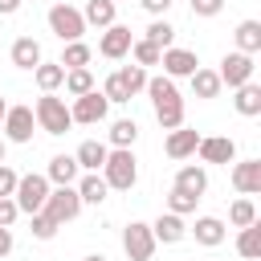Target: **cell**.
<instances>
[{
	"label": "cell",
	"instance_id": "obj_1",
	"mask_svg": "<svg viewBox=\"0 0 261 261\" xmlns=\"http://www.w3.org/2000/svg\"><path fill=\"white\" fill-rule=\"evenodd\" d=\"M147 94H151V106H155V118L163 130H179L184 126V98L175 90L171 77H147Z\"/></svg>",
	"mask_w": 261,
	"mask_h": 261
},
{
	"label": "cell",
	"instance_id": "obj_2",
	"mask_svg": "<svg viewBox=\"0 0 261 261\" xmlns=\"http://www.w3.org/2000/svg\"><path fill=\"white\" fill-rule=\"evenodd\" d=\"M102 179H106V188H114V192H130V188H135V179H139V163H135L130 147H114V151L106 155V163H102Z\"/></svg>",
	"mask_w": 261,
	"mask_h": 261
},
{
	"label": "cell",
	"instance_id": "obj_3",
	"mask_svg": "<svg viewBox=\"0 0 261 261\" xmlns=\"http://www.w3.org/2000/svg\"><path fill=\"white\" fill-rule=\"evenodd\" d=\"M33 118H37V126H41V130H49V135H65V130L73 126L69 106H65L61 98H53V94H41V98H37Z\"/></svg>",
	"mask_w": 261,
	"mask_h": 261
},
{
	"label": "cell",
	"instance_id": "obj_4",
	"mask_svg": "<svg viewBox=\"0 0 261 261\" xmlns=\"http://www.w3.org/2000/svg\"><path fill=\"white\" fill-rule=\"evenodd\" d=\"M12 200H16V208L20 212H41L45 208V200H49V179L45 175H37V171H29V175H20L16 179V192H12Z\"/></svg>",
	"mask_w": 261,
	"mask_h": 261
},
{
	"label": "cell",
	"instance_id": "obj_5",
	"mask_svg": "<svg viewBox=\"0 0 261 261\" xmlns=\"http://www.w3.org/2000/svg\"><path fill=\"white\" fill-rule=\"evenodd\" d=\"M49 29H53V37H61L65 45H73V41H82L86 20H82L77 8H69V4H53V8H49Z\"/></svg>",
	"mask_w": 261,
	"mask_h": 261
},
{
	"label": "cell",
	"instance_id": "obj_6",
	"mask_svg": "<svg viewBox=\"0 0 261 261\" xmlns=\"http://www.w3.org/2000/svg\"><path fill=\"white\" fill-rule=\"evenodd\" d=\"M122 253H126L130 261H151V253H155L151 224H143V220H130V224L122 228Z\"/></svg>",
	"mask_w": 261,
	"mask_h": 261
},
{
	"label": "cell",
	"instance_id": "obj_7",
	"mask_svg": "<svg viewBox=\"0 0 261 261\" xmlns=\"http://www.w3.org/2000/svg\"><path fill=\"white\" fill-rule=\"evenodd\" d=\"M45 216H53L57 224H65V220H73L77 212H82V200H77V188H49V200H45V208H41Z\"/></svg>",
	"mask_w": 261,
	"mask_h": 261
},
{
	"label": "cell",
	"instance_id": "obj_8",
	"mask_svg": "<svg viewBox=\"0 0 261 261\" xmlns=\"http://www.w3.org/2000/svg\"><path fill=\"white\" fill-rule=\"evenodd\" d=\"M253 57L249 53H224V61H220V69H216V77H220V86H245V82H253Z\"/></svg>",
	"mask_w": 261,
	"mask_h": 261
},
{
	"label": "cell",
	"instance_id": "obj_9",
	"mask_svg": "<svg viewBox=\"0 0 261 261\" xmlns=\"http://www.w3.org/2000/svg\"><path fill=\"white\" fill-rule=\"evenodd\" d=\"M106 110H110V102H106V98H102V90L94 86L90 94L73 98V106H69V118H73V122H86V126H94V122H102V118H106Z\"/></svg>",
	"mask_w": 261,
	"mask_h": 261
},
{
	"label": "cell",
	"instance_id": "obj_10",
	"mask_svg": "<svg viewBox=\"0 0 261 261\" xmlns=\"http://www.w3.org/2000/svg\"><path fill=\"white\" fill-rule=\"evenodd\" d=\"M33 106H8V114H4V139L8 143H29L33 139Z\"/></svg>",
	"mask_w": 261,
	"mask_h": 261
},
{
	"label": "cell",
	"instance_id": "obj_11",
	"mask_svg": "<svg viewBox=\"0 0 261 261\" xmlns=\"http://www.w3.org/2000/svg\"><path fill=\"white\" fill-rule=\"evenodd\" d=\"M159 65H163V77H192V73L200 69L196 53H192V49H175V45L159 53Z\"/></svg>",
	"mask_w": 261,
	"mask_h": 261
},
{
	"label": "cell",
	"instance_id": "obj_12",
	"mask_svg": "<svg viewBox=\"0 0 261 261\" xmlns=\"http://www.w3.org/2000/svg\"><path fill=\"white\" fill-rule=\"evenodd\" d=\"M130 45H135L130 29H126V24H110V29L102 33V41H98V53H102V57H110V61H118V57H126V53H130Z\"/></svg>",
	"mask_w": 261,
	"mask_h": 261
},
{
	"label": "cell",
	"instance_id": "obj_13",
	"mask_svg": "<svg viewBox=\"0 0 261 261\" xmlns=\"http://www.w3.org/2000/svg\"><path fill=\"white\" fill-rule=\"evenodd\" d=\"M232 188L241 196H257L261 192V159H241L232 163Z\"/></svg>",
	"mask_w": 261,
	"mask_h": 261
},
{
	"label": "cell",
	"instance_id": "obj_14",
	"mask_svg": "<svg viewBox=\"0 0 261 261\" xmlns=\"http://www.w3.org/2000/svg\"><path fill=\"white\" fill-rule=\"evenodd\" d=\"M200 159L204 163H232L237 159V143L228 135H212V139H200Z\"/></svg>",
	"mask_w": 261,
	"mask_h": 261
},
{
	"label": "cell",
	"instance_id": "obj_15",
	"mask_svg": "<svg viewBox=\"0 0 261 261\" xmlns=\"http://www.w3.org/2000/svg\"><path fill=\"white\" fill-rule=\"evenodd\" d=\"M77 175H82V167H77L73 155H53V159H49V171H45L49 184H57V188H73Z\"/></svg>",
	"mask_w": 261,
	"mask_h": 261
},
{
	"label": "cell",
	"instance_id": "obj_16",
	"mask_svg": "<svg viewBox=\"0 0 261 261\" xmlns=\"http://www.w3.org/2000/svg\"><path fill=\"white\" fill-rule=\"evenodd\" d=\"M151 237H155V245H179V241L188 237V224H184V216L163 212V216L151 224Z\"/></svg>",
	"mask_w": 261,
	"mask_h": 261
},
{
	"label": "cell",
	"instance_id": "obj_17",
	"mask_svg": "<svg viewBox=\"0 0 261 261\" xmlns=\"http://www.w3.org/2000/svg\"><path fill=\"white\" fill-rule=\"evenodd\" d=\"M196 147H200V135H196V130H188V126H179V130H167V143H163V151H167L171 159H188V155H196Z\"/></svg>",
	"mask_w": 261,
	"mask_h": 261
},
{
	"label": "cell",
	"instance_id": "obj_18",
	"mask_svg": "<svg viewBox=\"0 0 261 261\" xmlns=\"http://www.w3.org/2000/svg\"><path fill=\"white\" fill-rule=\"evenodd\" d=\"M106 155H110V147H106V143H98V139H86V143L73 151V159H77V167H82V171H102Z\"/></svg>",
	"mask_w": 261,
	"mask_h": 261
},
{
	"label": "cell",
	"instance_id": "obj_19",
	"mask_svg": "<svg viewBox=\"0 0 261 261\" xmlns=\"http://www.w3.org/2000/svg\"><path fill=\"white\" fill-rule=\"evenodd\" d=\"M175 188L200 200V196L208 192V171H204V167H196V163H188V167H179V171H175Z\"/></svg>",
	"mask_w": 261,
	"mask_h": 261
},
{
	"label": "cell",
	"instance_id": "obj_20",
	"mask_svg": "<svg viewBox=\"0 0 261 261\" xmlns=\"http://www.w3.org/2000/svg\"><path fill=\"white\" fill-rule=\"evenodd\" d=\"M188 232L196 237V245H208V249H216V245L224 241V220H220V216H200V220H196Z\"/></svg>",
	"mask_w": 261,
	"mask_h": 261
},
{
	"label": "cell",
	"instance_id": "obj_21",
	"mask_svg": "<svg viewBox=\"0 0 261 261\" xmlns=\"http://www.w3.org/2000/svg\"><path fill=\"white\" fill-rule=\"evenodd\" d=\"M73 188H77V200H82V204H102V200H106V192H110V188H106V179H102L98 171L77 175V184H73Z\"/></svg>",
	"mask_w": 261,
	"mask_h": 261
},
{
	"label": "cell",
	"instance_id": "obj_22",
	"mask_svg": "<svg viewBox=\"0 0 261 261\" xmlns=\"http://www.w3.org/2000/svg\"><path fill=\"white\" fill-rule=\"evenodd\" d=\"M12 65L16 69H37L41 65V45L33 37H16L12 41Z\"/></svg>",
	"mask_w": 261,
	"mask_h": 261
},
{
	"label": "cell",
	"instance_id": "obj_23",
	"mask_svg": "<svg viewBox=\"0 0 261 261\" xmlns=\"http://www.w3.org/2000/svg\"><path fill=\"white\" fill-rule=\"evenodd\" d=\"M232 106H237V114H245V118H257V114H261V86H257V82H245V86H237V98H232Z\"/></svg>",
	"mask_w": 261,
	"mask_h": 261
},
{
	"label": "cell",
	"instance_id": "obj_24",
	"mask_svg": "<svg viewBox=\"0 0 261 261\" xmlns=\"http://www.w3.org/2000/svg\"><path fill=\"white\" fill-rule=\"evenodd\" d=\"M237 53H261V20H241L237 24Z\"/></svg>",
	"mask_w": 261,
	"mask_h": 261
},
{
	"label": "cell",
	"instance_id": "obj_25",
	"mask_svg": "<svg viewBox=\"0 0 261 261\" xmlns=\"http://www.w3.org/2000/svg\"><path fill=\"white\" fill-rule=\"evenodd\" d=\"M82 20H86V24H98V29H110V24H114V4H110V0H86Z\"/></svg>",
	"mask_w": 261,
	"mask_h": 261
},
{
	"label": "cell",
	"instance_id": "obj_26",
	"mask_svg": "<svg viewBox=\"0 0 261 261\" xmlns=\"http://www.w3.org/2000/svg\"><path fill=\"white\" fill-rule=\"evenodd\" d=\"M33 77H37V86H41L45 94H53V90H57V86L65 82V69H61L57 61H41V65L33 69Z\"/></svg>",
	"mask_w": 261,
	"mask_h": 261
},
{
	"label": "cell",
	"instance_id": "obj_27",
	"mask_svg": "<svg viewBox=\"0 0 261 261\" xmlns=\"http://www.w3.org/2000/svg\"><path fill=\"white\" fill-rule=\"evenodd\" d=\"M228 224H237V228H249V224H257V204H253L249 196L232 200V204H228Z\"/></svg>",
	"mask_w": 261,
	"mask_h": 261
},
{
	"label": "cell",
	"instance_id": "obj_28",
	"mask_svg": "<svg viewBox=\"0 0 261 261\" xmlns=\"http://www.w3.org/2000/svg\"><path fill=\"white\" fill-rule=\"evenodd\" d=\"M192 94H196V98H216V94H220L216 69H196V73H192Z\"/></svg>",
	"mask_w": 261,
	"mask_h": 261
},
{
	"label": "cell",
	"instance_id": "obj_29",
	"mask_svg": "<svg viewBox=\"0 0 261 261\" xmlns=\"http://www.w3.org/2000/svg\"><path fill=\"white\" fill-rule=\"evenodd\" d=\"M90 57H94V53H90V45L73 41V45H65V53H61V61H57V65H61V69H86V65H90Z\"/></svg>",
	"mask_w": 261,
	"mask_h": 261
},
{
	"label": "cell",
	"instance_id": "obj_30",
	"mask_svg": "<svg viewBox=\"0 0 261 261\" xmlns=\"http://www.w3.org/2000/svg\"><path fill=\"white\" fill-rule=\"evenodd\" d=\"M237 253L241 257H261V224H249V228H241V237H237Z\"/></svg>",
	"mask_w": 261,
	"mask_h": 261
},
{
	"label": "cell",
	"instance_id": "obj_31",
	"mask_svg": "<svg viewBox=\"0 0 261 261\" xmlns=\"http://www.w3.org/2000/svg\"><path fill=\"white\" fill-rule=\"evenodd\" d=\"M73 98H82V94H90L94 90V73L90 69H65V82H61Z\"/></svg>",
	"mask_w": 261,
	"mask_h": 261
},
{
	"label": "cell",
	"instance_id": "obj_32",
	"mask_svg": "<svg viewBox=\"0 0 261 261\" xmlns=\"http://www.w3.org/2000/svg\"><path fill=\"white\" fill-rule=\"evenodd\" d=\"M135 139H139L135 118H118V122L110 126V143H114V147H135Z\"/></svg>",
	"mask_w": 261,
	"mask_h": 261
},
{
	"label": "cell",
	"instance_id": "obj_33",
	"mask_svg": "<svg viewBox=\"0 0 261 261\" xmlns=\"http://www.w3.org/2000/svg\"><path fill=\"white\" fill-rule=\"evenodd\" d=\"M143 41H151L155 49H171V41H175V29L167 24V20H151V29H147V37Z\"/></svg>",
	"mask_w": 261,
	"mask_h": 261
},
{
	"label": "cell",
	"instance_id": "obj_34",
	"mask_svg": "<svg viewBox=\"0 0 261 261\" xmlns=\"http://www.w3.org/2000/svg\"><path fill=\"white\" fill-rule=\"evenodd\" d=\"M118 77H122V86H126V94L135 98L139 90H147V69L143 65H122L118 69Z\"/></svg>",
	"mask_w": 261,
	"mask_h": 261
},
{
	"label": "cell",
	"instance_id": "obj_35",
	"mask_svg": "<svg viewBox=\"0 0 261 261\" xmlns=\"http://www.w3.org/2000/svg\"><path fill=\"white\" fill-rule=\"evenodd\" d=\"M159 53H163V49H155L151 41H135V45H130L135 65H143V69H147V65H159Z\"/></svg>",
	"mask_w": 261,
	"mask_h": 261
},
{
	"label": "cell",
	"instance_id": "obj_36",
	"mask_svg": "<svg viewBox=\"0 0 261 261\" xmlns=\"http://www.w3.org/2000/svg\"><path fill=\"white\" fill-rule=\"evenodd\" d=\"M167 212H171V216H188V212H196V196L171 188V196H167Z\"/></svg>",
	"mask_w": 261,
	"mask_h": 261
},
{
	"label": "cell",
	"instance_id": "obj_37",
	"mask_svg": "<svg viewBox=\"0 0 261 261\" xmlns=\"http://www.w3.org/2000/svg\"><path fill=\"white\" fill-rule=\"evenodd\" d=\"M57 228H61V224H57L53 216L33 212V237H37V241H53V237H57Z\"/></svg>",
	"mask_w": 261,
	"mask_h": 261
},
{
	"label": "cell",
	"instance_id": "obj_38",
	"mask_svg": "<svg viewBox=\"0 0 261 261\" xmlns=\"http://www.w3.org/2000/svg\"><path fill=\"white\" fill-rule=\"evenodd\" d=\"M102 98H106V102H130V94H126V86H122V77H118V73H110V77H106Z\"/></svg>",
	"mask_w": 261,
	"mask_h": 261
},
{
	"label": "cell",
	"instance_id": "obj_39",
	"mask_svg": "<svg viewBox=\"0 0 261 261\" xmlns=\"http://www.w3.org/2000/svg\"><path fill=\"white\" fill-rule=\"evenodd\" d=\"M16 216H20L16 200H12V196H0V228H12V224H16Z\"/></svg>",
	"mask_w": 261,
	"mask_h": 261
},
{
	"label": "cell",
	"instance_id": "obj_40",
	"mask_svg": "<svg viewBox=\"0 0 261 261\" xmlns=\"http://www.w3.org/2000/svg\"><path fill=\"white\" fill-rule=\"evenodd\" d=\"M224 8V0H192V12L196 16H216Z\"/></svg>",
	"mask_w": 261,
	"mask_h": 261
},
{
	"label": "cell",
	"instance_id": "obj_41",
	"mask_svg": "<svg viewBox=\"0 0 261 261\" xmlns=\"http://www.w3.org/2000/svg\"><path fill=\"white\" fill-rule=\"evenodd\" d=\"M16 179H20V175H16L12 167L0 163V196H12V192H16Z\"/></svg>",
	"mask_w": 261,
	"mask_h": 261
},
{
	"label": "cell",
	"instance_id": "obj_42",
	"mask_svg": "<svg viewBox=\"0 0 261 261\" xmlns=\"http://www.w3.org/2000/svg\"><path fill=\"white\" fill-rule=\"evenodd\" d=\"M139 4H143V8L151 12V16H163V12L171 8V0H139Z\"/></svg>",
	"mask_w": 261,
	"mask_h": 261
},
{
	"label": "cell",
	"instance_id": "obj_43",
	"mask_svg": "<svg viewBox=\"0 0 261 261\" xmlns=\"http://www.w3.org/2000/svg\"><path fill=\"white\" fill-rule=\"evenodd\" d=\"M12 253V228H0V257Z\"/></svg>",
	"mask_w": 261,
	"mask_h": 261
},
{
	"label": "cell",
	"instance_id": "obj_44",
	"mask_svg": "<svg viewBox=\"0 0 261 261\" xmlns=\"http://www.w3.org/2000/svg\"><path fill=\"white\" fill-rule=\"evenodd\" d=\"M20 8V0H0V16H12Z\"/></svg>",
	"mask_w": 261,
	"mask_h": 261
},
{
	"label": "cell",
	"instance_id": "obj_45",
	"mask_svg": "<svg viewBox=\"0 0 261 261\" xmlns=\"http://www.w3.org/2000/svg\"><path fill=\"white\" fill-rule=\"evenodd\" d=\"M4 114H8V102L0 98V126H4Z\"/></svg>",
	"mask_w": 261,
	"mask_h": 261
},
{
	"label": "cell",
	"instance_id": "obj_46",
	"mask_svg": "<svg viewBox=\"0 0 261 261\" xmlns=\"http://www.w3.org/2000/svg\"><path fill=\"white\" fill-rule=\"evenodd\" d=\"M82 261H106V257H102V253H90V257H82Z\"/></svg>",
	"mask_w": 261,
	"mask_h": 261
},
{
	"label": "cell",
	"instance_id": "obj_47",
	"mask_svg": "<svg viewBox=\"0 0 261 261\" xmlns=\"http://www.w3.org/2000/svg\"><path fill=\"white\" fill-rule=\"evenodd\" d=\"M0 163H4V139H0Z\"/></svg>",
	"mask_w": 261,
	"mask_h": 261
},
{
	"label": "cell",
	"instance_id": "obj_48",
	"mask_svg": "<svg viewBox=\"0 0 261 261\" xmlns=\"http://www.w3.org/2000/svg\"><path fill=\"white\" fill-rule=\"evenodd\" d=\"M110 4H118V0H110Z\"/></svg>",
	"mask_w": 261,
	"mask_h": 261
}]
</instances>
